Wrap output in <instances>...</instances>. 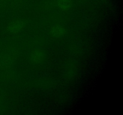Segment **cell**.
I'll list each match as a JSON object with an SVG mask.
<instances>
[{"instance_id": "obj_2", "label": "cell", "mask_w": 123, "mask_h": 115, "mask_svg": "<svg viewBox=\"0 0 123 115\" xmlns=\"http://www.w3.org/2000/svg\"><path fill=\"white\" fill-rule=\"evenodd\" d=\"M64 29L58 25H54L50 29L52 34L55 37H60L64 34Z\"/></svg>"}, {"instance_id": "obj_1", "label": "cell", "mask_w": 123, "mask_h": 115, "mask_svg": "<svg viewBox=\"0 0 123 115\" xmlns=\"http://www.w3.org/2000/svg\"><path fill=\"white\" fill-rule=\"evenodd\" d=\"M24 26V22L21 20H16L13 22L12 23L10 24L8 29L10 30L11 32L16 33V32H19L20 30L23 28Z\"/></svg>"}, {"instance_id": "obj_3", "label": "cell", "mask_w": 123, "mask_h": 115, "mask_svg": "<svg viewBox=\"0 0 123 115\" xmlns=\"http://www.w3.org/2000/svg\"><path fill=\"white\" fill-rule=\"evenodd\" d=\"M43 57V53H42V52L39 51V50H36L31 55V59L35 62H40L42 59Z\"/></svg>"}, {"instance_id": "obj_4", "label": "cell", "mask_w": 123, "mask_h": 115, "mask_svg": "<svg viewBox=\"0 0 123 115\" xmlns=\"http://www.w3.org/2000/svg\"><path fill=\"white\" fill-rule=\"evenodd\" d=\"M70 0H59L58 6L61 8L66 9L67 7H70Z\"/></svg>"}]
</instances>
